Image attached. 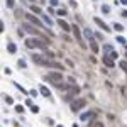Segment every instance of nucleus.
<instances>
[{
  "label": "nucleus",
  "instance_id": "obj_26",
  "mask_svg": "<svg viewBox=\"0 0 127 127\" xmlns=\"http://www.w3.org/2000/svg\"><path fill=\"white\" fill-rule=\"evenodd\" d=\"M19 66H20V68H26L27 64H26V61H24V59H19Z\"/></svg>",
  "mask_w": 127,
  "mask_h": 127
},
{
  "label": "nucleus",
  "instance_id": "obj_37",
  "mask_svg": "<svg viewBox=\"0 0 127 127\" xmlns=\"http://www.w3.org/2000/svg\"><path fill=\"white\" fill-rule=\"evenodd\" d=\"M97 127H103V124H102V122H98V124H97Z\"/></svg>",
  "mask_w": 127,
  "mask_h": 127
},
{
  "label": "nucleus",
  "instance_id": "obj_32",
  "mask_svg": "<svg viewBox=\"0 0 127 127\" xmlns=\"http://www.w3.org/2000/svg\"><path fill=\"white\" fill-rule=\"evenodd\" d=\"M95 37H97V39H103V36H102V32H95Z\"/></svg>",
  "mask_w": 127,
  "mask_h": 127
},
{
  "label": "nucleus",
  "instance_id": "obj_20",
  "mask_svg": "<svg viewBox=\"0 0 127 127\" xmlns=\"http://www.w3.org/2000/svg\"><path fill=\"white\" fill-rule=\"evenodd\" d=\"M120 68H122V71H126V75H127V61H124V59H122V61H120Z\"/></svg>",
  "mask_w": 127,
  "mask_h": 127
},
{
  "label": "nucleus",
  "instance_id": "obj_8",
  "mask_svg": "<svg viewBox=\"0 0 127 127\" xmlns=\"http://www.w3.org/2000/svg\"><path fill=\"white\" fill-rule=\"evenodd\" d=\"M103 63H105V66H107V68H114V66H115L114 59H112L108 54H105V56H103Z\"/></svg>",
  "mask_w": 127,
  "mask_h": 127
},
{
  "label": "nucleus",
  "instance_id": "obj_28",
  "mask_svg": "<svg viewBox=\"0 0 127 127\" xmlns=\"http://www.w3.org/2000/svg\"><path fill=\"white\" fill-rule=\"evenodd\" d=\"M5 102H7V103H9V105H12V103H14V100H12V98H10V97H5Z\"/></svg>",
  "mask_w": 127,
  "mask_h": 127
},
{
  "label": "nucleus",
  "instance_id": "obj_9",
  "mask_svg": "<svg viewBox=\"0 0 127 127\" xmlns=\"http://www.w3.org/2000/svg\"><path fill=\"white\" fill-rule=\"evenodd\" d=\"M92 117H95V110H88V112H85V114H81V117H80V120H88V119H92Z\"/></svg>",
  "mask_w": 127,
  "mask_h": 127
},
{
  "label": "nucleus",
  "instance_id": "obj_25",
  "mask_svg": "<svg viewBox=\"0 0 127 127\" xmlns=\"http://www.w3.org/2000/svg\"><path fill=\"white\" fill-rule=\"evenodd\" d=\"M31 110L34 112V114H37V112H39V107H37V105H32V107H31Z\"/></svg>",
  "mask_w": 127,
  "mask_h": 127
},
{
  "label": "nucleus",
  "instance_id": "obj_3",
  "mask_svg": "<svg viewBox=\"0 0 127 127\" xmlns=\"http://www.w3.org/2000/svg\"><path fill=\"white\" fill-rule=\"evenodd\" d=\"M56 24H59V27H61L64 32H69L71 29H73V26H69V24H68L64 19H58V20H56Z\"/></svg>",
  "mask_w": 127,
  "mask_h": 127
},
{
  "label": "nucleus",
  "instance_id": "obj_22",
  "mask_svg": "<svg viewBox=\"0 0 127 127\" xmlns=\"http://www.w3.org/2000/svg\"><path fill=\"white\" fill-rule=\"evenodd\" d=\"M102 12L103 14H110V7L108 5H102Z\"/></svg>",
  "mask_w": 127,
  "mask_h": 127
},
{
  "label": "nucleus",
  "instance_id": "obj_7",
  "mask_svg": "<svg viewBox=\"0 0 127 127\" xmlns=\"http://www.w3.org/2000/svg\"><path fill=\"white\" fill-rule=\"evenodd\" d=\"M71 32H73V36L81 42V46H83V41H81V32H80V27L78 26H73V29H71Z\"/></svg>",
  "mask_w": 127,
  "mask_h": 127
},
{
  "label": "nucleus",
  "instance_id": "obj_31",
  "mask_svg": "<svg viewBox=\"0 0 127 127\" xmlns=\"http://www.w3.org/2000/svg\"><path fill=\"white\" fill-rule=\"evenodd\" d=\"M49 3H51V7H56L58 5V0H49Z\"/></svg>",
  "mask_w": 127,
  "mask_h": 127
},
{
  "label": "nucleus",
  "instance_id": "obj_21",
  "mask_svg": "<svg viewBox=\"0 0 127 127\" xmlns=\"http://www.w3.org/2000/svg\"><path fill=\"white\" fill-rule=\"evenodd\" d=\"M56 14H58V15H59V17H64V15H66V14H68V12H66V10H64V9H59V10H56Z\"/></svg>",
  "mask_w": 127,
  "mask_h": 127
},
{
  "label": "nucleus",
  "instance_id": "obj_35",
  "mask_svg": "<svg viewBox=\"0 0 127 127\" xmlns=\"http://www.w3.org/2000/svg\"><path fill=\"white\" fill-rule=\"evenodd\" d=\"M120 14H122V17H127V10H122Z\"/></svg>",
  "mask_w": 127,
  "mask_h": 127
},
{
  "label": "nucleus",
  "instance_id": "obj_27",
  "mask_svg": "<svg viewBox=\"0 0 127 127\" xmlns=\"http://www.w3.org/2000/svg\"><path fill=\"white\" fill-rule=\"evenodd\" d=\"M110 58H112V59H117V51H112V53H110Z\"/></svg>",
  "mask_w": 127,
  "mask_h": 127
},
{
  "label": "nucleus",
  "instance_id": "obj_4",
  "mask_svg": "<svg viewBox=\"0 0 127 127\" xmlns=\"http://www.w3.org/2000/svg\"><path fill=\"white\" fill-rule=\"evenodd\" d=\"M26 17H27V20H29V22H32L34 26H37V27H42V22H41V20H39V19H37L34 14H26Z\"/></svg>",
  "mask_w": 127,
  "mask_h": 127
},
{
  "label": "nucleus",
  "instance_id": "obj_1",
  "mask_svg": "<svg viewBox=\"0 0 127 127\" xmlns=\"http://www.w3.org/2000/svg\"><path fill=\"white\" fill-rule=\"evenodd\" d=\"M49 83H53V85H58V83H61L63 81V73L61 71H51L49 75H46L44 76Z\"/></svg>",
  "mask_w": 127,
  "mask_h": 127
},
{
  "label": "nucleus",
  "instance_id": "obj_23",
  "mask_svg": "<svg viewBox=\"0 0 127 127\" xmlns=\"http://www.w3.org/2000/svg\"><path fill=\"white\" fill-rule=\"evenodd\" d=\"M117 41H119L120 44H126V37H124V36H117Z\"/></svg>",
  "mask_w": 127,
  "mask_h": 127
},
{
  "label": "nucleus",
  "instance_id": "obj_34",
  "mask_svg": "<svg viewBox=\"0 0 127 127\" xmlns=\"http://www.w3.org/2000/svg\"><path fill=\"white\" fill-rule=\"evenodd\" d=\"M66 64H68V66H69V68H73V66H75V64H73V61H69V59H68V61H66Z\"/></svg>",
  "mask_w": 127,
  "mask_h": 127
},
{
  "label": "nucleus",
  "instance_id": "obj_14",
  "mask_svg": "<svg viewBox=\"0 0 127 127\" xmlns=\"http://www.w3.org/2000/svg\"><path fill=\"white\" fill-rule=\"evenodd\" d=\"M29 10H32V14H34V15H37V14H42V10H41L37 5H31V7H29Z\"/></svg>",
  "mask_w": 127,
  "mask_h": 127
},
{
  "label": "nucleus",
  "instance_id": "obj_10",
  "mask_svg": "<svg viewBox=\"0 0 127 127\" xmlns=\"http://www.w3.org/2000/svg\"><path fill=\"white\" fill-rule=\"evenodd\" d=\"M32 61H34L36 64H39V66H42V61H44V58H42L41 54H36V53H34V54H32Z\"/></svg>",
  "mask_w": 127,
  "mask_h": 127
},
{
  "label": "nucleus",
  "instance_id": "obj_38",
  "mask_svg": "<svg viewBox=\"0 0 127 127\" xmlns=\"http://www.w3.org/2000/svg\"><path fill=\"white\" fill-rule=\"evenodd\" d=\"M56 127H63V126H56Z\"/></svg>",
  "mask_w": 127,
  "mask_h": 127
},
{
  "label": "nucleus",
  "instance_id": "obj_17",
  "mask_svg": "<svg viewBox=\"0 0 127 127\" xmlns=\"http://www.w3.org/2000/svg\"><path fill=\"white\" fill-rule=\"evenodd\" d=\"M42 20H44L48 26H51V24H53V20H51V19H49V15H46V14H42Z\"/></svg>",
  "mask_w": 127,
  "mask_h": 127
},
{
  "label": "nucleus",
  "instance_id": "obj_29",
  "mask_svg": "<svg viewBox=\"0 0 127 127\" xmlns=\"http://www.w3.org/2000/svg\"><path fill=\"white\" fill-rule=\"evenodd\" d=\"M15 110H17L19 114H22V112H24V107H20V105H17V107H15Z\"/></svg>",
  "mask_w": 127,
  "mask_h": 127
},
{
  "label": "nucleus",
  "instance_id": "obj_11",
  "mask_svg": "<svg viewBox=\"0 0 127 127\" xmlns=\"http://www.w3.org/2000/svg\"><path fill=\"white\" fill-rule=\"evenodd\" d=\"M83 34H85V37H87L90 42H92V41H95V34L90 31V29H83Z\"/></svg>",
  "mask_w": 127,
  "mask_h": 127
},
{
  "label": "nucleus",
  "instance_id": "obj_36",
  "mask_svg": "<svg viewBox=\"0 0 127 127\" xmlns=\"http://www.w3.org/2000/svg\"><path fill=\"white\" fill-rule=\"evenodd\" d=\"M120 3H124V5H127V0H120Z\"/></svg>",
  "mask_w": 127,
  "mask_h": 127
},
{
  "label": "nucleus",
  "instance_id": "obj_13",
  "mask_svg": "<svg viewBox=\"0 0 127 127\" xmlns=\"http://www.w3.org/2000/svg\"><path fill=\"white\" fill-rule=\"evenodd\" d=\"M39 92H41V93H42L44 97H51V92H49V88H48V87H42V85H41Z\"/></svg>",
  "mask_w": 127,
  "mask_h": 127
},
{
  "label": "nucleus",
  "instance_id": "obj_19",
  "mask_svg": "<svg viewBox=\"0 0 127 127\" xmlns=\"http://www.w3.org/2000/svg\"><path fill=\"white\" fill-rule=\"evenodd\" d=\"M114 29H115V31H119V32H122V31H124V26H122V24H117V22H115V24H114Z\"/></svg>",
  "mask_w": 127,
  "mask_h": 127
},
{
  "label": "nucleus",
  "instance_id": "obj_6",
  "mask_svg": "<svg viewBox=\"0 0 127 127\" xmlns=\"http://www.w3.org/2000/svg\"><path fill=\"white\" fill-rule=\"evenodd\" d=\"M22 29L26 32H29V34H34V36H41V32L37 31L36 27H32V26H29V24H22Z\"/></svg>",
  "mask_w": 127,
  "mask_h": 127
},
{
  "label": "nucleus",
  "instance_id": "obj_24",
  "mask_svg": "<svg viewBox=\"0 0 127 127\" xmlns=\"http://www.w3.org/2000/svg\"><path fill=\"white\" fill-rule=\"evenodd\" d=\"M48 14H49V15H53V14H56V10H54V7H48Z\"/></svg>",
  "mask_w": 127,
  "mask_h": 127
},
{
  "label": "nucleus",
  "instance_id": "obj_30",
  "mask_svg": "<svg viewBox=\"0 0 127 127\" xmlns=\"http://www.w3.org/2000/svg\"><path fill=\"white\" fill-rule=\"evenodd\" d=\"M7 7L12 9V7H14V0H7Z\"/></svg>",
  "mask_w": 127,
  "mask_h": 127
},
{
  "label": "nucleus",
  "instance_id": "obj_15",
  "mask_svg": "<svg viewBox=\"0 0 127 127\" xmlns=\"http://www.w3.org/2000/svg\"><path fill=\"white\" fill-rule=\"evenodd\" d=\"M90 49H92V51H93V53H98V51H100V48H98V44H97L95 41H92V42H90Z\"/></svg>",
  "mask_w": 127,
  "mask_h": 127
},
{
  "label": "nucleus",
  "instance_id": "obj_33",
  "mask_svg": "<svg viewBox=\"0 0 127 127\" xmlns=\"http://www.w3.org/2000/svg\"><path fill=\"white\" fill-rule=\"evenodd\" d=\"M26 105H27V107H32L34 103H32V100H29V98H27V100H26Z\"/></svg>",
  "mask_w": 127,
  "mask_h": 127
},
{
  "label": "nucleus",
  "instance_id": "obj_2",
  "mask_svg": "<svg viewBox=\"0 0 127 127\" xmlns=\"http://www.w3.org/2000/svg\"><path fill=\"white\" fill-rule=\"evenodd\" d=\"M85 105H87V100H83V98L73 100V102H71V110H73V112H80V110L85 108Z\"/></svg>",
  "mask_w": 127,
  "mask_h": 127
},
{
  "label": "nucleus",
  "instance_id": "obj_12",
  "mask_svg": "<svg viewBox=\"0 0 127 127\" xmlns=\"http://www.w3.org/2000/svg\"><path fill=\"white\" fill-rule=\"evenodd\" d=\"M7 51H9L10 54H14V53L17 51V46H15L14 42H9V44H7Z\"/></svg>",
  "mask_w": 127,
  "mask_h": 127
},
{
  "label": "nucleus",
  "instance_id": "obj_16",
  "mask_svg": "<svg viewBox=\"0 0 127 127\" xmlns=\"http://www.w3.org/2000/svg\"><path fill=\"white\" fill-rule=\"evenodd\" d=\"M26 46L32 49V48H36V42H34V39H26Z\"/></svg>",
  "mask_w": 127,
  "mask_h": 127
},
{
  "label": "nucleus",
  "instance_id": "obj_5",
  "mask_svg": "<svg viewBox=\"0 0 127 127\" xmlns=\"http://www.w3.org/2000/svg\"><path fill=\"white\" fill-rule=\"evenodd\" d=\"M95 24L98 26V27H100V29H102V31L110 32V26H107V24H105V22H103V20H102L100 17H95Z\"/></svg>",
  "mask_w": 127,
  "mask_h": 127
},
{
  "label": "nucleus",
  "instance_id": "obj_18",
  "mask_svg": "<svg viewBox=\"0 0 127 127\" xmlns=\"http://www.w3.org/2000/svg\"><path fill=\"white\" fill-rule=\"evenodd\" d=\"M103 49H105V53H107V54H110V53L114 51V48H112L110 44H105V46H103Z\"/></svg>",
  "mask_w": 127,
  "mask_h": 127
}]
</instances>
